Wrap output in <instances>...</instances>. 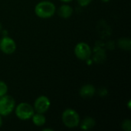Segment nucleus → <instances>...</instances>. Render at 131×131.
<instances>
[{"mask_svg":"<svg viewBox=\"0 0 131 131\" xmlns=\"http://www.w3.org/2000/svg\"><path fill=\"white\" fill-rule=\"evenodd\" d=\"M56 12V7L50 1H41L35 7V15L41 18H49Z\"/></svg>","mask_w":131,"mask_h":131,"instance_id":"nucleus-1","label":"nucleus"},{"mask_svg":"<svg viewBox=\"0 0 131 131\" xmlns=\"http://www.w3.org/2000/svg\"><path fill=\"white\" fill-rule=\"evenodd\" d=\"M61 121L63 124L70 129L78 127L81 122L78 113L71 108H68L63 111L61 114Z\"/></svg>","mask_w":131,"mask_h":131,"instance_id":"nucleus-2","label":"nucleus"},{"mask_svg":"<svg viewBox=\"0 0 131 131\" xmlns=\"http://www.w3.org/2000/svg\"><path fill=\"white\" fill-rule=\"evenodd\" d=\"M15 113L16 117L21 121L30 120L35 114V110L32 105L28 103L22 102L18 104L15 107Z\"/></svg>","mask_w":131,"mask_h":131,"instance_id":"nucleus-3","label":"nucleus"},{"mask_svg":"<svg viewBox=\"0 0 131 131\" xmlns=\"http://www.w3.org/2000/svg\"><path fill=\"white\" fill-rule=\"evenodd\" d=\"M15 107V99L8 94L0 97V115L5 117L13 112Z\"/></svg>","mask_w":131,"mask_h":131,"instance_id":"nucleus-4","label":"nucleus"},{"mask_svg":"<svg viewBox=\"0 0 131 131\" xmlns=\"http://www.w3.org/2000/svg\"><path fill=\"white\" fill-rule=\"evenodd\" d=\"M74 53L78 59L81 61H88L92 54V50L88 43L79 42L75 45Z\"/></svg>","mask_w":131,"mask_h":131,"instance_id":"nucleus-5","label":"nucleus"},{"mask_svg":"<svg viewBox=\"0 0 131 131\" xmlns=\"http://www.w3.org/2000/svg\"><path fill=\"white\" fill-rule=\"evenodd\" d=\"M51 107V101L49 98L45 95L39 96L36 98L34 103V110L35 113L45 114L46 113Z\"/></svg>","mask_w":131,"mask_h":131,"instance_id":"nucleus-6","label":"nucleus"},{"mask_svg":"<svg viewBox=\"0 0 131 131\" xmlns=\"http://www.w3.org/2000/svg\"><path fill=\"white\" fill-rule=\"evenodd\" d=\"M15 41L8 36H5L0 40V50L6 54H12L16 50Z\"/></svg>","mask_w":131,"mask_h":131,"instance_id":"nucleus-7","label":"nucleus"},{"mask_svg":"<svg viewBox=\"0 0 131 131\" xmlns=\"http://www.w3.org/2000/svg\"><path fill=\"white\" fill-rule=\"evenodd\" d=\"M96 92L95 87L92 84H87L83 85L79 91V94L83 98H90L92 97Z\"/></svg>","mask_w":131,"mask_h":131,"instance_id":"nucleus-8","label":"nucleus"},{"mask_svg":"<svg viewBox=\"0 0 131 131\" xmlns=\"http://www.w3.org/2000/svg\"><path fill=\"white\" fill-rule=\"evenodd\" d=\"M96 125L95 120L91 117H84L81 122H80V127L84 130H89L94 128Z\"/></svg>","mask_w":131,"mask_h":131,"instance_id":"nucleus-9","label":"nucleus"},{"mask_svg":"<svg viewBox=\"0 0 131 131\" xmlns=\"http://www.w3.org/2000/svg\"><path fill=\"white\" fill-rule=\"evenodd\" d=\"M58 15L62 18H68L73 14V8L69 5H62L58 10Z\"/></svg>","mask_w":131,"mask_h":131,"instance_id":"nucleus-10","label":"nucleus"},{"mask_svg":"<svg viewBox=\"0 0 131 131\" xmlns=\"http://www.w3.org/2000/svg\"><path fill=\"white\" fill-rule=\"evenodd\" d=\"M32 120L33 124L36 127H42L46 123V117L44 115V114H40V113H35L33 114L32 117L31 118Z\"/></svg>","mask_w":131,"mask_h":131,"instance_id":"nucleus-11","label":"nucleus"},{"mask_svg":"<svg viewBox=\"0 0 131 131\" xmlns=\"http://www.w3.org/2000/svg\"><path fill=\"white\" fill-rule=\"evenodd\" d=\"M130 39L128 38H121L118 41V46L120 48H121L122 49L124 50H130Z\"/></svg>","mask_w":131,"mask_h":131,"instance_id":"nucleus-12","label":"nucleus"},{"mask_svg":"<svg viewBox=\"0 0 131 131\" xmlns=\"http://www.w3.org/2000/svg\"><path fill=\"white\" fill-rule=\"evenodd\" d=\"M8 91V85L6 84V83L2 80H0V97L7 94Z\"/></svg>","mask_w":131,"mask_h":131,"instance_id":"nucleus-13","label":"nucleus"},{"mask_svg":"<svg viewBox=\"0 0 131 131\" xmlns=\"http://www.w3.org/2000/svg\"><path fill=\"white\" fill-rule=\"evenodd\" d=\"M122 129L125 131H130L131 130V121L129 119H126L123 121L121 124Z\"/></svg>","mask_w":131,"mask_h":131,"instance_id":"nucleus-14","label":"nucleus"},{"mask_svg":"<svg viewBox=\"0 0 131 131\" xmlns=\"http://www.w3.org/2000/svg\"><path fill=\"white\" fill-rule=\"evenodd\" d=\"M93 0H78V3L81 7H86L89 5Z\"/></svg>","mask_w":131,"mask_h":131,"instance_id":"nucleus-15","label":"nucleus"},{"mask_svg":"<svg viewBox=\"0 0 131 131\" xmlns=\"http://www.w3.org/2000/svg\"><path fill=\"white\" fill-rule=\"evenodd\" d=\"M2 124H3V121H2V116L0 115V128L2 126Z\"/></svg>","mask_w":131,"mask_h":131,"instance_id":"nucleus-16","label":"nucleus"},{"mask_svg":"<svg viewBox=\"0 0 131 131\" xmlns=\"http://www.w3.org/2000/svg\"><path fill=\"white\" fill-rule=\"evenodd\" d=\"M47 130L52 131L53 130V129H51V128H45V129H43V131H47Z\"/></svg>","mask_w":131,"mask_h":131,"instance_id":"nucleus-17","label":"nucleus"},{"mask_svg":"<svg viewBox=\"0 0 131 131\" xmlns=\"http://www.w3.org/2000/svg\"><path fill=\"white\" fill-rule=\"evenodd\" d=\"M61 1L63 2H71L73 0H61Z\"/></svg>","mask_w":131,"mask_h":131,"instance_id":"nucleus-18","label":"nucleus"},{"mask_svg":"<svg viewBox=\"0 0 131 131\" xmlns=\"http://www.w3.org/2000/svg\"><path fill=\"white\" fill-rule=\"evenodd\" d=\"M101 1H102L103 2H109L111 0H101Z\"/></svg>","mask_w":131,"mask_h":131,"instance_id":"nucleus-19","label":"nucleus"},{"mask_svg":"<svg viewBox=\"0 0 131 131\" xmlns=\"http://www.w3.org/2000/svg\"><path fill=\"white\" fill-rule=\"evenodd\" d=\"M128 107H129V109H130V101H129V104H128Z\"/></svg>","mask_w":131,"mask_h":131,"instance_id":"nucleus-20","label":"nucleus"},{"mask_svg":"<svg viewBox=\"0 0 131 131\" xmlns=\"http://www.w3.org/2000/svg\"><path fill=\"white\" fill-rule=\"evenodd\" d=\"M2 24H1V22H0V31H2Z\"/></svg>","mask_w":131,"mask_h":131,"instance_id":"nucleus-21","label":"nucleus"}]
</instances>
